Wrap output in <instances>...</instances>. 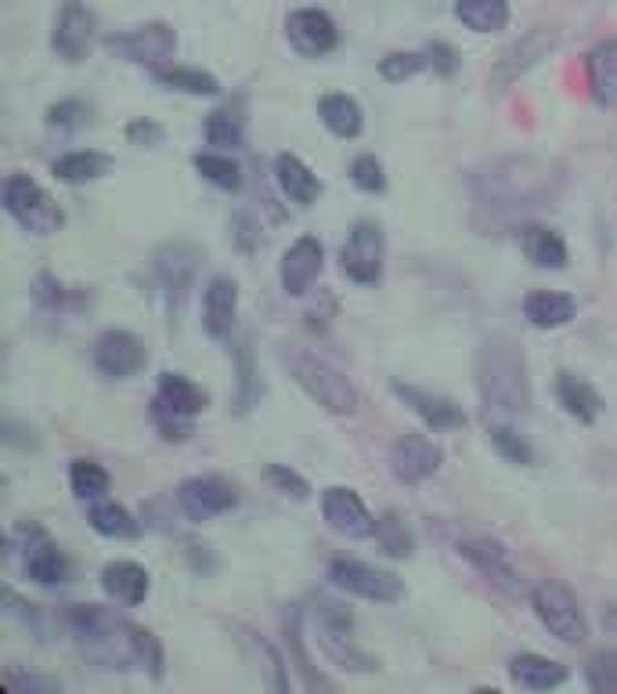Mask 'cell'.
Wrapping results in <instances>:
<instances>
[{
  "instance_id": "6da1fadb",
  "label": "cell",
  "mask_w": 617,
  "mask_h": 694,
  "mask_svg": "<svg viewBox=\"0 0 617 694\" xmlns=\"http://www.w3.org/2000/svg\"><path fill=\"white\" fill-rule=\"evenodd\" d=\"M65 622L73 630L80 651L91 662H98L102 670H148L153 676L163 673L159 641L142 625L116 615V611L102 604H73Z\"/></svg>"
},
{
  "instance_id": "7a4b0ae2",
  "label": "cell",
  "mask_w": 617,
  "mask_h": 694,
  "mask_svg": "<svg viewBox=\"0 0 617 694\" xmlns=\"http://www.w3.org/2000/svg\"><path fill=\"white\" fill-rule=\"evenodd\" d=\"M560 188V170L548 159L510 156L484 167L473 178L477 217L488 214V225H510L527 210L545 207Z\"/></svg>"
},
{
  "instance_id": "3957f363",
  "label": "cell",
  "mask_w": 617,
  "mask_h": 694,
  "mask_svg": "<svg viewBox=\"0 0 617 694\" xmlns=\"http://www.w3.org/2000/svg\"><path fill=\"white\" fill-rule=\"evenodd\" d=\"M477 391L488 419H513L531 413L527 362L510 336H488L477 351Z\"/></svg>"
},
{
  "instance_id": "277c9868",
  "label": "cell",
  "mask_w": 617,
  "mask_h": 694,
  "mask_svg": "<svg viewBox=\"0 0 617 694\" xmlns=\"http://www.w3.org/2000/svg\"><path fill=\"white\" fill-rule=\"evenodd\" d=\"M282 362L290 365V376L300 384V391H304L311 402H318L322 410L336 413V416L358 413V387H354L336 365H328L325 359L311 355V351H300V348L285 351Z\"/></svg>"
},
{
  "instance_id": "5b68a950",
  "label": "cell",
  "mask_w": 617,
  "mask_h": 694,
  "mask_svg": "<svg viewBox=\"0 0 617 694\" xmlns=\"http://www.w3.org/2000/svg\"><path fill=\"white\" fill-rule=\"evenodd\" d=\"M311 625H314V641L325 651L328 662H336L339 670H351V673H373L376 662L365 655L354 641V619L347 608H339L336 601H322L314 604L311 611Z\"/></svg>"
},
{
  "instance_id": "8992f818",
  "label": "cell",
  "mask_w": 617,
  "mask_h": 694,
  "mask_svg": "<svg viewBox=\"0 0 617 694\" xmlns=\"http://www.w3.org/2000/svg\"><path fill=\"white\" fill-rule=\"evenodd\" d=\"M4 210L30 231V236H51L62 228V210L59 203L48 196L44 185H36L30 174H8L4 188H0Z\"/></svg>"
},
{
  "instance_id": "52a82bcc",
  "label": "cell",
  "mask_w": 617,
  "mask_h": 694,
  "mask_svg": "<svg viewBox=\"0 0 617 694\" xmlns=\"http://www.w3.org/2000/svg\"><path fill=\"white\" fill-rule=\"evenodd\" d=\"M206 394L191 384L188 376L181 373H163L156 402H153V419L156 427L163 431V438H188L191 424L202 413Z\"/></svg>"
},
{
  "instance_id": "ba28073f",
  "label": "cell",
  "mask_w": 617,
  "mask_h": 694,
  "mask_svg": "<svg viewBox=\"0 0 617 694\" xmlns=\"http://www.w3.org/2000/svg\"><path fill=\"white\" fill-rule=\"evenodd\" d=\"M531 608H534V615H538V622L556 636L560 644H571V648L585 644L588 622H585L582 608H578V601H574V593L567 587H560V582H542V587H534L531 590Z\"/></svg>"
},
{
  "instance_id": "9c48e42d",
  "label": "cell",
  "mask_w": 617,
  "mask_h": 694,
  "mask_svg": "<svg viewBox=\"0 0 617 694\" xmlns=\"http://www.w3.org/2000/svg\"><path fill=\"white\" fill-rule=\"evenodd\" d=\"M174 48H177V37H174L170 25H163V22L137 25V30H130V33L108 37V51L119 54L123 62L148 65V70L167 65L174 59Z\"/></svg>"
},
{
  "instance_id": "30bf717a",
  "label": "cell",
  "mask_w": 617,
  "mask_h": 694,
  "mask_svg": "<svg viewBox=\"0 0 617 694\" xmlns=\"http://www.w3.org/2000/svg\"><path fill=\"white\" fill-rule=\"evenodd\" d=\"M343 271L358 286H376L383 279V231L373 221H358L343 242Z\"/></svg>"
},
{
  "instance_id": "8fae6325",
  "label": "cell",
  "mask_w": 617,
  "mask_h": 694,
  "mask_svg": "<svg viewBox=\"0 0 617 694\" xmlns=\"http://www.w3.org/2000/svg\"><path fill=\"white\" fill-rule=\"evenodd\" d=\"M328 579H333L339 590L365 597V601H376V604H390L401 597V579H397L394 571H383L362 561H333Z\"/></svg>"
},
{
  "instance_id": "7c38bea8",
  "label": "cell",
  "mask_w": 617,
  "mask_h": 694,
  "mask_svg": "<svg viewBox=\"0 0 617 694\" xmlns=\"http://www.w3.org/2000/svg\"><path fill=\"white\" fill-rule=\"evenodd\" d=\"M441 445L430 442L427 434H401L394 445H390V470L397 481L405 485H419L433 478L437 470H441Z\"/></svg>"
},
{
  "instance_id": "4fadbf2b",
  "label": "cell",
  "mask_w": 617,
  "mask_h": 694,
  "mask_svg": "<svg viewBox=\"0 0 617 694\" xmlns=\"http://www.w3.org/2000/svg\"><path fill=\"white\" fill-rule=\"evenodd\" d=\"M553 48H556V30H548V25H534L531 33L520 37L516 44L495 62V70H491V84H495L499 91H505L510 84H516L527 70H534V65H538Z\"/></svg>"
},
{
  "instance_id": "5bb4252c",
  "label": "cell",
  "mask_w": 617,
  "mask_h": 694,
  "mask_svg": "<svg viewBox=\"0 0 617 694\" xmlns=\"http://www.w3.org/2000/svg\"><path fill=\"white\" fill-rule=\"evenodd\" d=\"M322 514L333 532L347 536V539H365L376 536V517L368 514V507L362 503V496L354 488L333 485L322 493Z\"/></svg>"
},
{
  "instance_id": "9a60e30c",
  "label": "cell",
  "mask_w": 617,
  "mask_h": 694,
  "mask_svg": "<svg viewBox=\"0 0 617 694\" xmlns=\"http://www.w3.org/2000/svg\"><path fill=\"white\" fill-rule=\"evenodd\" d=\"M148 351L145 344L127 330H105L98 340H94V365L113 376V380H127L137 370H145Z\"/></svg>"
},
{
  "instance_id": "2e32d148",
  "label": "cell",
  "mask_w": 617,
  "mask_h": 694,
  "mask_svg": "<svg viewBox=\"0 0 617 694\" xmlns=\"http://www.w3.org/2000/svg\"><path fill=\"white\" fill-rule=\"evenodd\" d=\"M285 37L290 44L304 54V59H322L336 44H339V30L336 22L325 15L322 8H300L285 19Z\"/></svg>"
},
{
  "instance_id": "e0dca14e",
  "label": "cell",
  "mask_w": 617,
  "mask_h": 694,
  "mask_svg": "<svg viewBox=\"0 0 617 694\" xmlns=\"http://www.w3.org/2000/svg\"><path fill=\"white\" fill-rule=\"evenodd\" d=\"M153 271L159 286L167 290V297L174 304L185 301L188 286L196 282V271H199V250L188 247V242H167V247H159L156 257H153Z\"/></svg>"
},
{
  "instance_id": "ac0fdd59",
  "label": "cell",
  "mask_w": 617,
  "mask_h": 694,
  "mask_svg": "<svg viewBox=\"0 0 617 694\" xmlns=\"http://www.w3.org/2000/svg\"><path fill=\"white\" fill-rule=\"evenodd\" d=\"M459 553H462L466 561H470L488 582H495L499 590H505V593H520V571H516L513 557H510V550L502 547V542H495V539H466L462 547H459Z\"/></svg>"
},
{
  "instance_id": "d6986e66",
  "label": "cell",
  "mask_w": 617,
  "mask_h": 694,
  "mask_svg": "<svg viewBox=\"0 0 617 694\" xmlns=\"http://www.w3.org/2000/svg\"><path fill=\"white\" fill-rule=\"evenodd\" d=\"M91 40H94V15L80 4V0H69L59 22H54V33H51L54 54L65 62H80L91 51Z\"/></svg>"
},
{
  "instance_id": "ffe728a7",
  "label": "cell",
  "mask_w": 617,
  "mask_h": 694,
  "mask_svg": "<svg viewBox=\"0 0 617 694\" xmlns=\"http://www.w3.org/2000/svg\"><path fill=\"white\" fill-rule=\"evenodd\" d=\"M181 510L191 517V521H210V517H221L239 503L236 488L221 478H191L181 485Z\"/></svg>"
},
{
  "instance_id": "44dd1931",
  "label": "cell",
  "mask_w": 617,
  "mask_h": 694,
  "mask_svg": "<svg viewBox=\"0 0 617 694\" xmlns=\"http://www.w3.org/2000/svg\"><path fill=\"white\" fill-rule=\"evenodd\" d=\"M279 276H282V290L290 297L307 293L314 286V279L322 276V242L314 236L296 239L293 247L285 250V257H282Z\"/></svg>"
},
{
  "instance_id": "7402d4cb",
  "label": "cell",
  "mask_w": 617,
  "mask_h": 694,
  "mask_svg": "<svg viewBox=\"0 0 617 694\" xmlns=\"http://www.w3.org/2000/svg\"><path fill=\"white\" fill-rule=\"evenodd\" d=\"M236 315H239V286L228 276H217L206 286L202 297V325L213 340H224L236 330Z\"/></svg>"
},
{
  "instance_id": "603a6c76",
  "label": "cell",
  "mask_w": 617,
  "mask_h": 694,
  "mask_svg": "<svg viewBox=\"0 0 617 694\" xmlns=\"http://www.w3.org/2000/svg\"><path fill=\"white\" fill-rule=\"evenodd\" d=\"M394 394L433 431H456V427L466 424V413L459 410L456 402L441 398V394H430V391L411 387V384H394Z\"/></svg>"
},
{
  "instance_id": "cb8c5ba5",
  "label": "cell",
  "mask_w": 617,
  "mask_h": 694,
  "mask_svg": "<svg viewBox=\"0 0 617 694\" xmlns=\"http://www.w3.org/2000/svg\"><path fill=\"white\" fill-rule=\"evenodd\" d=\"M510 680L524 691H553L560 684H567V665L542 655H513Z\"/></svg>"
},
{
  "instance_id": "d4e9b609",
  "label": "cell",
  "mask_w": 617,
  "mask_h": 694,
  "mask_svg": "<svg viewBox=\"0 0 617 694\" xmlns=\"http://www.w3.org/2000/svg\"><path fill=\"white\" fill-rule=\"evenodd\" d=\"M102 590L113 597V601L134 608L148 597V571L134 561H113L102 571Z\"/></svg>"
},
{
  "instance_id": "484cf974",
  "label": "cell",
  "mask_w": 617,
  "mask_h": 694,
  "mask_svg": "<svg viewBox=\"0 0 617 694\" xmlns=\"http://www.w3.org/2000/svg\"><path fill=\"white\" fill-rule=\"evenodd\" d=\"M274 182H279L282 193L293 203H300V207H307V203H314L322 193V185L311 174V167L293 153H282L279 159H274Z\"/></svg>"
},
{
  "instance_id": "4316f807",
  "label": "cell",
  "mask_w": 617,
  "mask_h": 694,
  "mask_svg": "<svg viewBox=\"0 0 617 694\" xmlns=\"http://www.w3.org/2000/svg\"><path fill=\"white\" fill-rule=\"evenodd\" d=\"M574 297L556 293V290H534L524 297V319L538 330H556V325H567L574 319Z\"/></svg>"
},
{
  "instance_id": "83f0119b",
  "label": "cell",
  "mask_w": 617,
  "mask_h": 694,
  "mask_svg": "<svg viewBox=\"0 0 617 694\" xmlns=\"http://www.w3.org/2000/svg\"><path fill=\"white\" fill-rule=\"evenodd\" d=\"M25 576L40 587H62L69 579V557L44 539V532H36V542L25 550Z\"/></svg>"
},
{
  "instance_id": "f1b7e54d",
  "label": "cell",
  "mask_w": 617,
  "mask_h": 694,
  "mask_svg": "<svg viewBox=\"0 0 617 694\" xmlns=\"http://www.w3.org/2000/svg\"><path fill=\"white\" fill-rule=\"evenodd\" d=\"M556 394H560V405H564L578 424H596V416L603 413V398L596 394V387L574 373H560Z\"/></svg>"
},
{
  "instance_id": "f546056e",
  "label": "cell",
  "mask_w": 617,
  "mask_h": 694,
  "mask_svg": "<svg viewBox=\"0 0 617 694\" xmlns=\"http://www.w3.org/2000/svg\"><path fill=\"white\" fill-rule=\"evenodd\" d=\"M520 247H524L527 261L538 268H564L567 265V247L553 228L545 225H527L520 228Z\"/></svg>"
},
{
  "instance_id": "4dcf8cb0",
  "label": "cell",
  "mask_w": 617,
  "mask_h": 694,
  "mask_svg": "<svg viewBox=\"0 0 617 694\" xmlns=\"http://www.w3.org/2000/svg\"><path fill=\"white\" fill-rule=\"evenodd\" d=\"M588 70V87H593L599 105L617 102V40H607V44L593 48L585 62Z\"/></svg>"
},
{
  "instance_id": "1f68e13d",
  "label": "cell",
  "mask_w": 617,
  "mask_h": 694,
  "mask_svg": "<svg viewBox=\"0 0 617 694\" xmlns=\"http://www.w3.org/2000/svg\"><path fill=\"white\" fill-rule=\"evenodd\" d=\"M318 116H322V124L336 134V138H358L362 127H365L362 105L354 99H347V94H328V99H322Z\"/></svg>"
},
{
  "instance_id": "d6a6232c",
  "label": "cell",
  "mask_w": 617,
  "mask_h": 694,
  "mask_svg": "<svg viewBox=\"0 0 617 694\" xmlns=\"http://www.w3.org/2000/svg\"><path fill=\"white\" fill-rule=\"evenodd\" d=\"M113 167V159L105 153H94V148H84V153H65L62 159H54V178L69 182V185H84V182H98L102 174Z\"/></svg>"
},
{
  "instance_id": "836d02e7",
  "label": "cell",
  "mask_w": 617,
  "mask_h": 694,
  "mask_svg": "<svg viewBox=\"0 0 617 694\" xmlns=\"http://www.w3.org/2000/svg\"><path fill=\"white\" fill-rule=\"evenodd\" d=\"M456 15L462 25H470L473 33H499L510 22V4L505 0H459Z\"/></svg>"
},
{
  "instance_id": "e575fe53",
  "label": "cell",
  "mask_w": 617,
  "mask_h": 694,
  "mask_svg": "<svg viewBox=\"0 0 617 694\" xmlns=\"http://www.w3.org/2000/svg\"><path fill=\"white\" fill-rule=\"evenodd\" d=\"M156 84L170 87V91H185V94H196V99H210V94L221 91V84L202 73V70H188V65H159V70H153Z\"/></svg>"
},
{
  "instance_id": "d590c367",
  "label": "cell",
  "mask_w": 617,
  "mask_h": 694,
  "mask_svg": "<svg viewBox=\"0 0 617 694\" xmlns=\"http://www.w3.org/2000/svg\"><path fill=\"white\" fill-rule=\"evenodd\" d=\"M87 521H91V528L98 536H108V539H127V536H134L137 532V525H134V517L119 507V503H108V499H98L91 507V514H87Z\"/></svg>"
},
{
  "instance_id": "8d00e7d4",
  "label": "cell",
  "mask_w": 617,
  "mask_h": 694,
  "mask_svg": "<svg viewBox=\"0 0 617 694\" xmlns=\"http://www.w3.org/2000/svg\"><path fill=\"white\" fill-rule=\"evenodd\" d=\"M488 438L499 448V456H505L510 463H531L534 448L527 445V438L520 434L510 419H488Z\"/></svg>"
},
{
  "instance_id": "74e56055",
  "label": "cell",
  "mask_w": 617,
  "mask_h": 694,
  "mask_svg": "<svg viewBox=\"0 0 617 694\" xmlns=\"http://www.w3.org/2000/svg\"><path fill=\"white\" fill-rule=\"evenodd\" d=\"M245 138V127H242V116L239 108H217V113H210V120H206V142L217 145V148H236L242 145Z\"/></svg>"
},
{
  "instance_id": "f35d334b",
  "label": "cell",
  "mask_w": 617,
  "mask_h": 694,
  "mask_svg": "<svg viewBox=\"0 0 617 694\" xmlns=\"http://www.w3.org/2000/svg\"><path fill=\"white\" fill-rule=\"evenodd\" d=\"M69 485L80 499H102L108 493V470L91 459H73L69 467Z\"/></svg>"
},
{
  "instance_id": "ab89813d",
  "label": "cell",
  "mask_w": 617,
  "mask_h": 694,
  "mask_svg": "<svg viewBox=\"0 0 617 694\" xmlns=\"http://www.w3.org/2000/svg\"><path fill=\"white\" fill-rule=\"evenodd\" d=\"M196 170L202 174L206 182L224 188V193H231V188L242 185V167L231 156H213V153H199L196 156Z\"/></svg>"
},
{
  "instance_id": "60d3db41",
  "label": "cell",
  "mask_w": 617,
  "mask_h": 694,
  "mask_svg": "<svg viewBox=\"0 0 617 694\" xmlns=\"http://www.w3.org/2000/svg\"><path fill=\"white\" fill-rule=\"evenodd\" d=\"M376 542L390 557H411V532L397 514H383L376 521Z\"/></svg>"
},
{
  "instance_id": "b9f144b4",
  "label": "cell",
  "mask_w": 617,
  "mask_h": 694,
  "mask_svg": "<svg viewBox=\"0 0 617 694\" xmlns=\"http://www.w3.org/2000/svg\"><path fill=\"white\" fill-rule=\"evenodd\" d=\"M585 676L596 694H617V651L614 648L596 651L585 665Z\"/></svg>"
},
{
  "instance_id": "7bdbcfd3",
  "label": "cell",
  "mask_w": 617,
  "mask_h": 694,
  "mask_svg": "<svg viewBox=\"0 0 617 694\" xmlns=\"http://www.w3.org/2000/svg\"><path fill=\"white\" fill-rule=\"evenodd\" d=\"M427 62L430 59L427 54H419V51H394L379 62V73L387 80H408V76H416L419 70H427Z\"/></svg>"
},
{
  "instance_id": "ee69618b",
  "label": "cell",
  "mask_w": 617,
  "mask_h": 694,
  "mask_svg": "<svg viewBox=\"0 0 617 694\" xmlns=\"http://www.w3.org/2000/svg\"><path fill=\"white\" fill-rule=\"evenodd\" d=\"M351 182L362 188V193H383L387 178H383V167L376 156H358L351 163Z\"/></svg>"
},
{
  "instance_id": "f6af8a7d",
  "label": "cell",
  "mask_w": 617,
  "mask_h": 694,
  "mask_svg": "<svg viewBox=\"0 0 617 694\" xmlns=\"http://www.w3.org/2000/svg\"><path fill=\"white\" fill-rule=\"evenodd\" d=\"M84 120H87L84 102H59V105H51V113H48L51 127H80Z\"/></svg>"
},
{
  "instance_id": "bcb514c9",
  "label": "cell",
  "mask_w": 617,
  "mask_h": 694,
  "mask_svg": "<svg viewBox=\"0 0 617 694\" xmlns=\"http://www.w3.org/2000/svg\"><path fill=\"white\" fill-rule=\"evenodd\" d=\"M239 365H242V376H239V410H250V402H253V351H250V340H242Z\"/></svg>"
},
{
  "instance_id": "7dc6e473",
  "label": "cell",
  "mask_w": 617,
  "mask_h": 694,
  "mask_svg": "<svg viewBox=\"0 0 617 694\" xmlns=\"http://www.w3.org/2000/svg\"><path fill=\"white\" fill-rule=\"evenodd\" d=\"M268 478L282 488V493H290V496H296V499H307V481L300 478V474H293V470H285V467H268Z\"/></svg>"
},
{
  "instance_id": "c3c4849f",
  "label": "cell",
  "mask_w": 617,
  "mask_h": 694,
  "mask_svg": "<svg viewBox=\"0 0 617 694\" xmlns=\"http://www.w3.org/2000/svg\"><path fill=\"white\" fill-rule=\"evenodd\" d=\"M285 633H290V641L296 644V651H300V611L293 608L290 615H285ZM300 670H304V680H307V687H328L322 676H314L311 673V665H307V659L300 655Z\"/></svg>"
},
{
  "instance_id": "681fc988",
  "label": "cell",
  "mask_w": 617,
  "mask_h": 694,
  "mask_svg": "<svg viewBox=\"0 0 617 694\" xmlns=\"http://www.w3.org/2000/svg\"><path fill=\"white\" fill-rule=\"evenodd\" d=\"M127 138L137 145H159L163 142V127L153 124V120H137V124L127 127Z\"/></svg>"
}]
</instances>
